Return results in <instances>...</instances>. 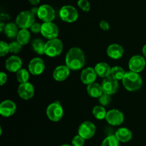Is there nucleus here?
I'll return each mask as SVG.
<instances>
[{"label":"nucleus","instance_id":"2f4dec72","mask_svg":"<svg viewBox=\"0 0 146 146\" xmlns=\"http://www.w3.org/2000/svg\"><path fill=\"white\" fill-rule=\"evenodd\" d=\"M78 6L84 11H89L91 9V5L88 0H78Z\"/></svg>","mask_w":146,"mask_h":146},{"label":"nucleus","instance_id":"6e6552de","mask_svg":"<svg viewBox=\"0 0 146 146\" xmlns=\"http://www.w3.org/2000/svg\"><path fill=\"white\" fill-rule=\"evenodd\" d=\"M96 131V127L95 125L90 121H85L81 123L78 130V135L84 137L85 140H88L94 137Z\"/></svg>","mask_w":146,"mask_h":146},{"label":"nucleus","instance_id":"bb28decb","mask_svg":"<svg viewBox=\"0 0 146 146\" xmlns=\"http://www.w3.org/2000/svg\"><path fill=\"white\" fill-rule=\"evenodd\" d=\"M93 115L94 117L98 120H103V119H106V117L107 112L106 111L105 108L104 106H95L93 109Z\"/></svg>","mask_w":146,"mask_h":146},{"label":"nucleus","instance_id":"9d476101","mask_svg":"<svg viewBox=\"0 0 146 146\" xmlns=\"http://www.w3.org/2000/svg\"><path fill=\"white\" fill-rule=\"evenodd\" d=\"M101 86H102L104 93L111 95L116 92L119 87V84H118V80L110 75L104 79Z\"/></svg>","mask_w":146,"mask_h":146},{"label":"nucleus","instance_id":"f8f14e48","mask_svg":"<svg viewBox=\"0 0 146 146\" xmlns=\"http://www.w3.org/2000/svg\"><path fill=\"white\" fill-rule=\"evenodd\" d=\"M146 65L145 60L141 55H135L131 57L128 62L130 71L139 73L144 70Z\"/></svg>","mask_w":146,"mask_h":146},{"label":"nucleus","instance_id":"79ce46f5","mask_svg":"<svg viewBox=\"0 0 146 146\" xmlns=\"http://www.w3.org/2000/svg\"><path fill=\"white\" fill-rule=\"evenodd\" d=\"M143 54L146 57V44H145L144 47H143Z\"/></svg>","mask_w":146,"mask_h":146},{"label":"nucleus","instance_id":"37998d69","mask_svg":"<svg viewBox=\"0 0 146 146\" xmlns=\"http://www.w3.org/2000/svg\"><path fill=\"white\" fill-rule=\"evenodd\" d=\"M61 146H71L70 145H68V144H64V145H62Z\"/></svg>","mask_w":146,"mask_h":146},{"label":"nucleus","instance_id":"a19ab883","mask_svg":"<svg viewBox=\"0 0 146 146\" xmlns=\"http://www.w3.org/2000/svg\"><path fill=\"white\" fill-rule=\"evenodd\" d=\"M38 8H36V7H34V8H32L31 9V12L33 13V14H37V13H38Z\"/></svg>","mask_w":146,"mask_h":146},{"label":"nucleus","instance_id":"393cba45","mask_svg":"<svg viewBox=\"0 0 146 146\" xmlns=\"http://www.w3.org/2000/svg\"><path fill=\"white\" fill-rule=\"evenodd\" d=\"M45 44L40 39H36L31 42V47L33 50L38 54H45Z\"/></svg>","mask_w":146,"mask_h":146},{"label":"nucleus","instance_id":"cd10ccee","mask_svg":"<svg viewBox=\"0 0 146 146\" xmlns=\"http://www.w3.org/2000/svg\"><path fill=\"white\" fill-rule=\"evenodd\" d=\"M17 81L20 83H25L29 81V73L25 69H20L18 72H17Z\"/></svg>","mask_w":146,"mask_h":146},{"label":"nucleus","instance_id":"c85d7f7f","mask_svg":"<svg viewBox=\"0 0 146 146\" xmlns=\"http://www.w3.org/2000/svg\"><path fill=\"white\" fill-rule=\"evenodd\" d=\"M119 142L115 135H109L104 139L101 146H119Z\"/></svg>","mask_w":146,"mask_h":146},{"label":"nucleus","instance_id":"ea45409f","mask_svg":"<svg viewBox=\"0 0 146 146\" xmlns=\"http://www.w3.org/2000/svg\"><path fill=\"white\" fill-rule=\"evenodd\" d=\"M5 26L6 24H4L3 22H1V24H0V31H1V32L4 31V29H5Z\"/></svg>","mask_w":146,"mask_h":146},{"label":"nucleus","instance_id":"473e14b6","mask_svg":"<svg viewBox=\"0 0 146 146\" xmlns=\"http://www.w3.org/2000/svg\"><path fill=\"white\" fill-rule=\"evenodd\" d=\"M9 52V45L7 43L1 41L0 42V55L1 57H4Z\"/></svg>","mask_w":146,"mask_h":146},{"label":"nucleus","instance_id":"1a4fd4ad","mask_svg":"<svg viewBox=\"0 0 146 146\" xmlns=\"http://www.w3.org/2000/svg\"><path fill=\"white\" fill-rule=\"evenodd\" d=\"M41 33L48 40L56 39L58 35V28L52 21L44 22L41 24Z\"/></svg>","mask_w":146,"mask_h":146},{"label":"nucleus","instance_id":"4be33fe9","mask_svg":"<svg viewBox=\"0 0 146 146\" xmlns=\"http://www.w3.org/2000/svg\"><path fill=\"white\" fill-rule=\"evenodd\" d=\"M87 92L91 97H94V98H97V97L99 98L104 93L102 86L96 82H93L88 84L87 87Z\"/></svg>","mask_w":146,"mask_h":146},{"label":"nucleus","instance_id":"f3484780","mask_svg":"<svg viewBox=\"0 0 146 146\" xmlns=\"http://www.w3.org/2000/svg\"><path fill=\"white\" fill-rule=\"evenodd\" d=\"M96 76L97 74L95 71V69L92 67H87L81 72V80L84 84L88 85L95 82Z\"/></svg>","mask_w":146,"mask_h":146},{"label":"nucleus","instance_id":"f03ea898","mask_svg":"<svg viewBox=\"0 0 146 146\" xmlns=\"http://www.w3.org/2000/svg\"><path fill=\"white\" fill-rule=\"evenodd\" d=\"M122 82L124 87L130 92H134L139 90L143 84V80L141 75L138 73L132 71L125 72Z\"/></svg>","mask_w":146,"mask_h":146},{"label":"nucleus","instance_id":"2eb2a0df","mask_svg":"<svg viewBox=\"0 0 146 146\" xmlns=\"http://www.w3.org/2000/svg\"><path fill=\"white\" fill-rule=\"evenodd\" d=\"M17 110V105L10 100H6L0 104V114L3 117H8L13 115Z\"/></svg>","mask_w":146,"mask_h":146},{"label":"nucleus","instance_id":"4c0bfd02","mask_svg":"<svg viewBox=\"0 0 146 146\" xmlns=\"http://www.w3.org/2000/svg\"><path fill=\"white\" fill-rule=\"evenodd\" d=\"M0 18H1V21H4V20H9L10 19V17L7 14H1L0 16Z\"/></svg>","mask_w":146,"mask_h":146},{"label":"nucleus","instance_id":"39448f33","mask_svg":"<svg viewBox=\"0 0 146 146\" xmlns=\"http://www.w3.org/2000/svg\"><path fill=\"white\" fill-rule=\"evenodd\" d=\"M59 16L63 21L68 23H72L78 19V13L74 7L66 5L61 7L60 9Z\"/></svg>","mask_w":146,"mask_h":146},{"label":"nucleus","instance_id":"9b49d317","mask_svg":"<svg viewBox=\"0 0 146 146\" xmlns=\"http://www.w3.org/2000/svg\"><path fill=\"white\" fill-rule=\"evenodd\" d=\"M106 120L108 124L113 126H118L123 123L124 115L120 110L113 109L107 112Z\"/></svg>","mask_w":146,"mask_h":146},{"label":"nucleus","instance_id":"c9c22d12","mask_svg":"<svg viewBox=\"0 0 146 146\" xmlns=\"http://www.w3.org/2000/svg\"><path fill=\"white\" fill-rule=\"evenodd\" d=\"M100 27L103 30H108L110 29V24H108V21H105V20H102V21L100 22Z\"/></svg>","mask_w":146,"mask_h":146},{"label":"nucleus","instance_id":"dca6fc26","mask_svg":"<svg viewBox=\"0 0 146 146\" xmlns=\"http://www.w3.org/2000/svg\"><path fill=\"white\" fill-rule=\"evenodd\" d=\"M5 67L8 71L11 72H17L20 69H21L22 60L18 56H11L6 60Z\"/></svg>","mask_w":146,"mask_h":146},{"label":"nucleus","instance_id":"ddd939ff","mask_svg":"<svg viewBox=\"0 0 146 146\" xmlns=\"http://www.w3.org/2000/svg\"><path fill=\"white\" fill-rule=\"evenodd\" d=\"M18 94L21 99L29 100L34 95V87L29 82L21 83L18 87Z\"/></svg>","mask_w":146,"mask_h":146},{"label":"nucleus","instance_id":"a878e982","mask_svg":"<svg viewBox=\"0 0 146 146\" xmlns=\"http://www.w3.org/2000/svg\"><path fill=\"white\" fill-rule=\"evenodd\" d=\"M125 74V72L123 69L119 66H115L111 68V76L116 80H122Z\"/></svg>","mask_w":146,"mask_h":146},{"label":"nucleus","instance_id":"58836bf2","mask_svg":"<svg viewBox=\"0 0 146 146\" xmlns=\"http://www.w3.org/2000/svg\"><path fill=\"white\" fill-rule=\"evenodd\" d=\"M29 3L31 4L36 6L37 4H38V3L40 2V0H29Z\"/></svg>","mask_w":146,"mask_h":146},{"label":"nucleus","instance_id":"72a5a7b5","mask_svg":"<svg viewBox=\"0 0 146 146\" xmlns=\"http://www.w3.org/2000/svg\"><path fill=\"white\" fill-rule=\"evenodd\" d=\"M84 143H85V139L79 135L75 136L72 140L73 146H84Z\"/></svg>","mask_w":146,"mask_h":146},{"label":"nucleus","instance_id":"c756f323","mask_svg":"<svg viewBox=\"0 0 146 146\" xmlns=\"http://www.w3.org/2000/svg\"><path fill=\"white\" fill-rule=\"evenodd\" d=\"M9 45V52L14 53V54L19 52L21 50V47H22V45L17 41L12 42Z\"/></svg>","mask_w":146,"mask_h":146},{"label":"nucleus","instance_id":"0eeeda50","mask_svg":"<svg viewBox=\"0 0 146 146\" xmlns=\"http://www.w3.org/2000/svg\"><path fill=\"white\" fill-rule=\"evenodd\" d=\"M55 10L51 6L48 4H43L38 7V19L44 22H51L55 18Z\"/></svg>","mask_w":146,"mask_h":146},{"label":"nucleus","instance_id":"7c9ffc66","mask_svg":"<svg viewBox=\"0 0 146 146\" xmlns=\"http://www.w3.org/2000/svg\"><path fill=\"white\" fill-rule=\"evenodd\" d=\"M111 102V97L109 94L103 93L102 95L99 97V102L102 106H107Z\"/></svg>","mask_w":146,"mask_h":146},{"label":"nucleus","instance_id":"4468645a","mask_svg":"<svg viewBox=\"0 0 146 146\" xmlns=\"http://www.w3.org/2000/svg\"><path fill=\"white\" fill-rule=\"evenodd\" d=\"M45 70V64L42 59L35 57L30 61L29 64V70L31 74L34 75H39L42 74Z\"/></svg>","mask_w":146,"mask_h":146},{"label":"nucleus","instance_id":"412c9836","mask_svg":"<svg viewBox=\"0 0 146 146\" xmlns=\"http://www.w3.org/2000/svg\"><path fill=\"white\" fill-rule=\"evenodd\" d=\"M115 135L120 142H123V143L130 141L133 137L132 132L126 127H121L118 129L115 132Z\"/></svg>","mask_w":146,"mask_h":146},{"label":"nucleus","instance_id":"f704fd0d","mask_svg":"<svg viewBox=\"0 0 146 146\" xmlns=\"http://www.w3.org/2000/svg\"><path fill=\"white\" fill-rule=\"evenodd\" d=\"M30 28H31V30L32 32L35 33V34H38V33L41 32V24H40L39 23L34 22Z\"/></svg>","mask_w":146,"mask_h":146},{"label":"nucleus","instance_id":"20e7f679","mask_svg":"<svg viewBox=\"0 0 146 146\" xmlns=\"http://www.w3.org/2000/svg\"><path fill=\"white\" fill-rule=\"evenodd\" d=\"M35 14H33L31 11H23L20 12L17 15V19H16V24H17L20 29H26L32 26L35 21Z\"/></svg>","mask_w":146,"mask_h":146},{"label":"nucleus","instance_id":"f257e3e1","mask_svg":"<svg viewBox=\"0 0 146 146\" xmlns=\"http://www.w3.org/2000/svg\"><path fill=\"white\" fill-rule=\"evenodd\" d=\"M65 62L66 65L70 70H78L82 68L85 64V54L78 47H73L67 52Z\"/></svg>","mask_w":146,"mask_h":146},{"label":"nucleus","instance_id":"5701e85b","mask_svg":"<svg viewBox=\"0 0 146 146\" xmlns=\"http://www.w3.org/2000/svg\"><path fill=\"white\" fill-rule=\"evenodd\" d=\"M18 26L16 23H8L6 24L4 33L9 38H14L17 37V34L19 33Z\"/></svg>","mask_w":146,"mask_h":146},{"label":"nucleus","instance_id":"6ab92c4d","mask_svg":"<svg viewBox=\"0 0 146 146\" xmlns=\"http://www.w3.org/2000/svg\"><path fill=\"white\" fill-rule=\"evenodd\" d=\"M107 54L113 60H118L123 55V48L118 44H112L107 48Z\"/></svg>","mask_w":146,"mask_h":146},{"label":"nucleus","instance_id":"7ed1b4c3","mask_svg":"<svg viewBox=\"0 0 146 146\" xmlns=\"http://www.w3.org/2000/svg\"><path fill=\"white\" fill-rule=\"evenodd\" d=\"M64 46L59 39L49 40L45 44V54L49 57H55L61 54Z\"/></svg>","mask_w":146,"mask_h":146},{"label":"nucleus","instance_id":"b1692460","mask_svg":"<svg viewBox=\"0 0 146 146\" xmlns=\"http://www.w3.org/2000/svg\"><path fill=\"white\" fill-rule=\"evenodd\" d=\"M30 38H31V34L30 32L26 29H21L19 31L18 34L17 36V40L19 43L21 44V45H26L29 42Z\"/></svg>","mask_w":146,"mask_h":146},{"label":"nucleus","instance_id":"a211bd4d","mask_svg":"<svg viewBox=\"0 0 146 146\" xmlns=\"http://www.w3.org/2000/svg\"><path fill=\"white\" fill-rule=\"evenodd\" d=\"M70 69L66 65H59L53 72V77L58 82L64 81L69 76Z\"/></svg>","mask_w":146,"mask_h":146},{"label":"nucleus","instance_id":"423d86ee","mask_svg":"<svg viewBox=\"0 0 146 146\" xmlns=\"http://www.w3.org/2000/svg\"><path fill=\"white\" fill-rule=\"evenodd\" d=\"M46 115L50 120L53 122H58L63 117L64 109L58 102H53L47 107Z\"/></svg>","mask_w":146,"mask_h":146},{"label":"nucleus","instance_id":"e433bc0d","mask_svg":"<svg viewBox=\"0 0 146 146\" xmlns=\"http://www.w3.org/2000/svg\"><path fill=\"white\" fill-rule=\"evenodd\" d=\"M7 81V75L4 72H1L0 73V84L1 85H4V83H6V82Z\"/></svg>","mask_w":146,"mask_h":146},{"label":"nucleus","instance_id":"aec40b11","mask_svg":"<svg viewBox=\"0 0 146 146\" xmlns=\"http://www.w3.org/2000/svg\"><path fill=\"white\" fill-rule=\"evenodd\" d=\"M94 69H95V71L96 72L97 75H98L101 77L106 78V77L111 75V67L106 62L98 63L95 66Z\"/></svg>","mask_w":146,"mask_h":146}]
</instances>
